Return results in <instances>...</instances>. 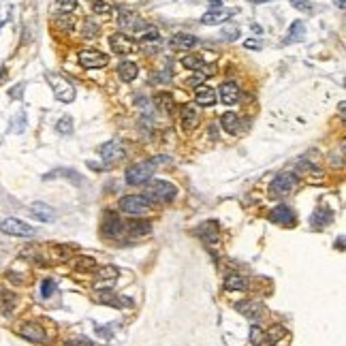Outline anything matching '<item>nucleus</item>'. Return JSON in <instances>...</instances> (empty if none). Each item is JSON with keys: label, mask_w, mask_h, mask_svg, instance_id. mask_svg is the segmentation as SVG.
I'll return each mask as SVG.
<instances>
[{"label": "nucleus", "mask_w": 346, "mask_h": 346, "mask_svg": "<svg viewBox=\"0 0 346 346\" xmlns=\"http://www.w3.org/2000/svg\"><path fill=\"white\" fill-rule=\"evenodd\" d=\"M154 101H156V105L160 107V109L163 111H167V113H171L173 111V97H171V94H167V92H158L156 94V97H154Z\"/></svg>", "instance_id": "30"}, {"label": "nucleus", "mask_w": 346, "mask_h": 346, "mask_svg": "<svg viewBox=\"0 0 346 346\" xmlns=\"http://www.w3.org/2000/svg\"><path fill=\"white\" fill-rule=\"evenodd\" d=\"M99 154H101V158L107 163V165H111V163H118V160H122L126 156V150L120 141H107L103 143V146L99 148Z\"/></svg>", "instance_id": "8"}, {"label": "nucleus", "mask_w": 346, "mask_h": 346, "mask_svg": "<svg viewBox=\"0 0 346 346\" xmlns=\"http://www.w3.org/2000/svg\"><path fill=\"white\" fill-rule=\"evenodd\" d=\"M220 120H222V128L226 130V133H237V130H240V116H237V113H233V111H226L222 118H220Z\"/></svg>", "instance_id": "25"}, {"label": "nucleus", "mask_w": 346, "mask_h": 346, "mask_svg": "<svg viewBox=\"0 0 346 346\" xmlns=\"http://www.w3.org/2000/svg\"><path fill=\"white\" fill-rule=\"evenodd\" d=\"M244 45L248 47V50H259V47H261V43H259V41H255V39H248Z\"/></svg>", "instance_id": "47"}, {"label": "nucleus", "mask_w": 346, "mask_h": 346, "mask_svg": "<svg viewBox=\"0 0 346 346\" xmlns=\"http://www.w3.org/2000/svg\"><path fill=\"white\" fill-rule=\"evenodd\" d=\"M207 3H210L212 7H220V5H222V0H207Z\"/></svg>", "instance_id": "48"}, {"label": "nucleus", "mask_w": 346, "mask_h": 346, "mask_svg": "<svg viewBox=\"0 0 346 346\" xmlns=\"http://www.w3.org/2000/svg\"><path fill=\"white\" fill-rule=\"evenodd\" d=\"M13 306H15V295L9 291H3V310L9 314L11 310H13Z\"/></svg>", "instance_id": "37"}, {"label": "nucleus", "mask_w": 346, "mask_h": 346, "mask_svg": "<svg viewBox=\"0 0 346 346\" xmlns=\"http://www.w3.org/2000/svg\"><path fill=\"white\" fill-rule=\"evenodd\" d=\"M154 163L152 160H146V163H135V165H130L128 169H126V182L128 184H133V186H139V184H146L152 173H154Z\"/></svg>", "instance_id": "3"}, {"label": "nucleus", "mask_w": 346, "mask_h": 346, "mask_svg": "<svg viewBox=\"0 0 346 346\" xmlns=\"http://www.w3.org/2000/svg\"><path fill=\"white\" fill-rule=\"evenodd\" d=\"M304 34H306V24L302 19H297L291 30H289V39H286V43H297V41H302L304 39Z\"/></svg>", "instance_id": "27"}, {"label": "nucleus", "mask_w": 346, "mask_h": 346, "mask_svg": "<svg viewBox=\"0 0 346 346\" xmlns=\"http://www.w3.org/2000/svg\"><path fill=\"white\" fill-rule=\"evenodd\" d=\"M233 11H226V9H216V11H210V13L203 15V21L205 26H216V24H222L226 17H231Z\"/></svg>", "instance_id": "20"}, {"label": "nucleus", "mask_w": 346, "mask_h": 346, "mask_svg": "<svg viewBox=\"0 0 346 346\" xmlns=\"http://www.w3.org/2000/svg\"><path fill=\"white\" fill-rule=\"evenodd\" d=\"M152 207V201L148 197H141V195H126L120 199V210L130 214V216H141Z\"/></svg>", "instance_id": "4"}, {"label": "nucleus", "mask_w": 346, "mask_h": 346, "mask_svg": "<svg viewBox=\"0 0 346 346\" xmlns=\"http://www.w3.org/2000/svg\"><path fill=\"white\" fill-rule=\"evenodd\" d=\"M180 122L186 130H193L199 124V109L195 105H184L180 111Z\"/></svg>", "instance_id": "15"}, {"label": "nucleus", "mask_w": 346, "mask_h": 346, "mask_svg": "<svg viewBox=\"0 0 346 346\" xmlns=\"http://www.w3.org/2000/svg\"><path fill=\"white\" fill-rule=\"evenodd\" d=\"M182 66H186V68H193V71H199L201 66H203V58H201L199 54H193V56H184V58H182Z\"/></svg>", "instance_id": "32"}, {"label": "nucleus", "mask_w": 346, "mask_h": 346, "mask_svg": "<svg viewBox=\"0 0 346 346\" xmlns=\"http://www.w3.org/2000/svg\"><path fill=\"white\" fill-rule=\"evenodd\" d=\"M175 195H177L175 186L165 180H156L148 186V199L156 201V203H169V201L175 199Z\"/></svg>", "instance_id": "2"}, {"label": "nucleus", "mask_w": 346, "mask_h": 346, "mask_svg": "<svg viewBox=\"0 0 346 346\" xmlns=\"http://www.w3.org/2000/svg\"><path fill=\"white\" fill-rule=\"evenodd\" d=\"M116 276H118V269L111 267V265L99 269V278H101V280H116Z\"/></svg>", "instance_id": "39"}, {"label": "nucleus", "mask_w": 346, "mask_h": 346, "mask_svg": "<svg viewBox=\"0 0 346 346\" xmlns=\"http://www.w3.org/2000/svg\"><path fill=\"white\" fill-rule=\"evenodd\" d=\"M269 220L273 224H284V226H293L295 224V212L289 207V205H276L271 212H269Z\"/></svg>", "instance_id": "10"}, {"label": "nucleus", "mask_w": 346, "mask_h": 346, "mask_svg": "<svg viewBox=\"0 0 346 346\" xmlns=\"http://www.w3.org/2000/svg\"><path fill=\"white\" fill-rule=\"evenodd\" d=\"M137 73H139L137 64L130 62V60H126V62H122L120 66H118V77H120L122 81H133L137 77Z\"/></svg>", "instance_id": "23"}, {"label": "nucleus", "mask_w": 346, "mask_h": 346, "mask_svg": "<svg viewBox=\"0 0 346 346\" xmlns=\"http://www.w3.org/2000/svg\"><path fill=\"white\" fill-rule=\"evenodd\" d=\"M118 24H120V28L122 30H139V28H146V24H143L137 15H133V13H122L120 15V19H118Z\"/></svg>", "instance_id": "21"}, {"label": "nucleus", "mask_w": 346, "mask_h": 346, "mask_svg": "<svg viewBox=\"0 0 346 346\" xmlns=\"http://www.w3.org/2000/svg\"><path fill=\"white\" fill-rule=\"evenodd\" d=\"M47 81H50V86L56 94V99L58 101H62V103H71L75 99V88L71 86V81L62 75H58V73H47Z\"/></svg>", "instance_id": "1"}, {"label": "nucleus", "mask_w": 346, "mask_h": 346, "mask_svg": "<svg viewBox=\"0 0 346 346\" xmlns=\"http://www.w3.org/2000/svg\"><path fill=\"white\" fill-rule=\"evenodd\" d=\"M171 45H173V50H193V47L197 45V37H193V34H175V37L171 39Z\"/></svg>", "instance_id": "22"}, {"label": "nucleus", "mask_w": 346, "mask_h": 346, "mask_svg": "<svg viewBox=\"0 0 346 346\" xmlns=\"http://www.w3.org/2000/svg\"><path fill=\"white\" fill-rule=\"evenodd\" d=\"M66 346H92V342L88 338H75V340H68Z\"/></svg>", "instance_id": "46"}, {"label": "nucleus", "mask_w": 346, "mask_h": 346, "mask_svg": "<svg viewBox=\"0 0 346 346\" xmlns=\"http://www.w3.org/2000/svg\"><path fill=\"white\" fill-rule=\"evenodd\" d=\"M109 45H111L113 54H118V56H128V54H135V50H137L135 41L130 39V37H126L124 32H113L111 37H109Z\"/></svg>", "instance_id": "7"}, {"label": "nucleus", "mask_w": 346, "mask_h": 346, "mask_svg": "<svg viewBox=\"0 0 346 346\" xmlns=\"http://www.w3.org/2000/svg\"><path fill=\"white\" fill-rule=\"evenodd\" d=\"M338 248L344 250V237H340V240H338Z\"/></svg>", "instance_id": "49"}, {"label": "nucleus", "mask_w": 346, "mask_h": 346, "mask_svg": "<svg viewBox=\"0 0 346 346\" xmlns=\"http://www.w3.org/2000/svg\"><path fill=\"white\" fill-rule=\"evenodd\" d=\"M240 97H242V92H240V86H237L235 81H224L220 86V99H222L224 105H237Z\"/></svg>", "instance_id": "13"}, {"label": "nucleus", "mask_w": 346, "mask_h": 346, "mask_svg": "<svg viewBox=\"0 0 346 346\" xmlns=\"http://www.w3.org/2000/svg\"><path fill=\"white\" fill-rule=\"evenodd\" d=\"M19 336L24 338V340H30V342H34V344H41V342H45V329L39 325V323H24V325H19Z\"/></svg>", "instance_id": "11"}, {"label": "nucleus", "mask_w": 346, "mask_h": 346, "mask_svg": "<svg viewBox=\"0 0 346 346\" xmlns=\"http://www.w3.org/2000/svg\"><path fill=\"white\" fill-rule=\"evenodd\" d=\"M195 233H197L203 242H207V244H216V242H218V224H216V222H205L203 226H199Z\"/></svg>", "instance_id": "16"}, {"label": "nucleus", "mask_w": 346, "mask_h": 346, "mask_svg": "<svg viewBox=\"0 0 346 346\" xmlns=\"http://www.w3.org/2000/svg\"><path fill=\"white\" fill-rule=\"evenodd\" d=\"M97 32H99V26L92 19H88L86 21V28H83V37H86V39H94V37H97Z\"/></svg>", "instance_id": "41"}, {"label": "nucleus", "mask_w": 346, "mask_h": 346, "mask_svg": "<svg viewBox=\"0 0 346 346\" xmlns=\"http://www.w3.org/2000/svg\"><path fill=\"white\" fill-rule=\"evenodd\" d=\"M250 342H252L255 346H263V329H261L259 325L250 327Z\"/></svg>", "instance_id": "36"}, {"label": "nucleus", "mask_w": 346, "mask_h": 346, "mask_svg": "<svg viewBox=\"0 0 346 346\" xmlns=\"http://www.w3.org/2000/svg\"><path fill=\"white\" fill-rule=\"evenodd\" d=\"M30 212H32V216L37 220H41V222H52L56 218V212L50 205H45V203H32Z\"/></svg>", "instance_id": "17"}, {"label": "nucleus", "mask_w": 346, "mask_h": 346, "mask_svg": "<svg viewBox=\"0 0 346 346\" xmlns=\"http://www.w3.org/2000/svg\"><path fill=\"white\" fill-rule=\"evenodd\" d=\"M222 34H224L226 39L233 41V39H237V34H240V28H237V26H224V32H222Z\"/></svg>", "instance_id": "45"}, {"label": "nucleus", "mask_w": 346, "mask_h": 346, "mask_svg": "<svg viewBox=\"0 0 346 346\" xmlns=\"http://www.w3.org/2000/svg\"><path fill=\"white\" fill-rule=\"evenodd\" d=\"M52 177H66V180L75 182V184H79V182H81L79 173H77V171H73V169H56V171H52V173H47V175H45V180H52Z\"/></svg>", "instance_id": "28"}, {"label": "nucleus", "mask_w": 346, "mask_h": 346, "mask_svg": "<svg viewBox=\"0 0 346 346\" xmlns=\"http://www.w3.org/2000/svg\"><path fill=\"white\" fill-rule=\"evenodd\" d=\"M0 231L7 233V235H15V237H32L34 235V229L30 224L21 222L17 218H7L0 222Z\"/></svg>", "instance_id": "6"}, {"label": "nucleus", "mask_w": 346, "mask_h": 346, "mask_svg": "<svg viewBox=\"0 0 346 346\" xmlns=\"http://www.w3.org/2000/svg\"><path fill=\"white\" fill-rule=\"evenodd\" d=\"M282 338H284V327L282 325H273L267 331H263V344H267V346L278 344Z\"/></svg>", "instance_id": "24"}, {"label": "nucleus", "mask_w": 346, "mask_h": 346, "mask_svg": "<svg viewBox=\"0 0 346 346\" xmlns=\"http://www.w3.org/2000/svg\"><path fill=\"white\" fill-rule=\"evenodd\" d=\"M122 220L118 218V214L113 212H105V216H103V235L105 237H118L122 233Z\"/></svg>", "instance_id": "12"}, {"label": "nucleus", "mask_w": 346, "mask_h": 346, "mask_svg": "<svg viewBox=\"0 0 346 346\" xmlns=\"http://www.w3.org/2000/svg\"><path fill=\"white\" fill-rule=\"evenodd\" d=\"M235 308L240 310L244 316H250L252 320H259L265 314V306L259 304V302H240V304H235Z\"/></svg>", "instance_id": "14"}, {"label": "nucleus", "mask_w": 346, "mask_h": 346, "mask_svg": "<svg viewBox=\"0 0 346 346\" xmlns=\"http://www.w3.org/2000/svg\"><path fill=\"white\" fill-rule=\"evenodd\" d=\"M79 64L83 68H101L109 64V58L103 52H94V50H86L79 54Z\"/></svg>", "instance_id": "9"}, {"label": "nucleus", "mask_w": 346, "mask_h": 346, "mask_svg": "<svg viewBox=\"0 0 346 346\" xmlns=\"http://www.w3.org/2000/svg\"><path fill=\"white\" fill-rule=\"evenodd\" d=\"M158 39H160V32H158V28H154V26H146L139 32V41L141 43H154Z\"/></svg>", "instance_id": "31"}, {"label": "nucleus", "mask_w": 346, "mask_h": 346, "mask_svg": "<svg viewBox=\"0 0 346 346\" xmlns=\"http://www.w3.org/2000/svg\"><path fill=\"white\" fill-rule=\"evenodd\" d=\"M128 233L130 235H146L150 233V222H143V220H135L128 224Z\"/></svg>", "instance_id": "33"}, {"label": "nucleus", "mask_w": 346, "mask_h": 346, "mask_svg": "<svg viewBox=\"0 0 346 346\" xmlns=\"http://www.w3.org/2000/svg\"><path fill=\"white\" fill-rule=\"evenodd\" d=\"M250 3H255V5H261V3H269V0H250Z\"/></svg>", "instance_id": "50"}, {"label": "nucleus", "mask_w": 346, "mask_h": 346, "mask_svg": "<svg viewBox=\"0 0 346 346\" xmlns=\"http://www.w3.org/2000/svg\"><path fill=\"white\" fill-rule=\"evenodd\" d=\"M291 3H293L295 9L304 11V13H312V11H314V7L310 5V0H291Z\"/></svg>", "instance_id": "42"}, {"label": "nucleus", "mask_w": 346, "mask_h": 346, "mask_svg": "<svg viewBox=\"0 0 346 346\" xmlns=\"http://www.w3.org/2000/svg\"><path fill=\"white\" fill-rule=\"evenodd\" d=\"M216 103V90L210 86H199L197 88V105L201 107H212Z\"/></svg>", "instance_id": "18"}, {"label": "nucleus", "mask_w": 346, "mask_h": 346, "mask_svg": "<svg viewBox=\"0 0 346 346\" xmlns=\"http://www.w3.org/2000/svg\"><path fill=\"white\" fill-rule=\"evenodd\" d=\"M297 182H299V177L295 173H280L273 177V182L269 184V190L273 197H284V195H291L297 188Z\"/></svg>", "instance_id": "5"}, {"label": "nucleus", "mask_w": 346, "mask_h": 346, "mask_svg": "<svg viewBox=\"0 0 346 346\" xmlns=\"http://www.w3.org/2000/svg\"><path fill=\"white\" fill-rule=\"evenodd\" d=\"M92 9L97 11V13H109V11H111V5H109V3H105V0H94V3H92Z\"/></svg>", "instance_id": "44"}, {"label": "nucleus", "mask_w": 346, "mask_h": 346, "mask_svg": "<svg viewBox=\"0 0 346 346\" xmlns=\"http://www.w3.org/2000/svg\"><path fill=\"white\" fill-rule=\"evenodd\" d=\"M207 75H210V73H195L193 77H190V79L186 81V86H190V88H197V86H203V81L207 79Z\"/></svg>", "instance_id": "40"}, {"label": "nucleus", "mask_w": 346, "mask_h": 346, "mask_svg": "<svg viewBox=\"0 0 346 346\" xmlns=\"http://www.w3.org/2000/svg\"><path fill=\"white\" fill-rule=\"evenodd\" d=\"M75 265H77L79 271H92V269H97V261L90 259V257H79Z\"/></svg>", "instance_id": "35"}, {"label": "nucleus", "mask_w": 346, "mask_h": 346, "mask_svg": "<svg viewBox=\"0 0 346 346\" xmlns=\"http://www.w3.org/2000/svg\"><path fill=\"white\" fill-rule=\"evenodd\" d=\"M54 291H56V282H54V280H43V284H41V295H43V297H50V295H54Z\"/></svg>", "instance_id": "43"}, {"label": "nucleus", "mask_w": 346, "mask_h": 346, "mask_svg": "<svg viewBox=\"0 0 346 346\" xmlns=\"http://www.w3.org/2000/svg\"><path fill=\"white\" fill-rule=\"evenodd\" d=\"M56 7H58V11H62V13H71V11L77 9V0H58Z\"/></svg>", "instance_id": "38"}, {"label": "nucleus", "mask_w": 346, "mask_h": 346, "mask_svg": "<svg viewBox=\"0 0 346 346\" xmlns=\"http://www.w3.org/2000/svg\"><path fill=\"white\" fill-rule=\"evenodd\" d=\"M99 302H103V304H107V306H116V308L130 306V299L116 295V293H111V291H99Z\"/></svg>", "instance_id": "19"}, {"label": "nucleus", "mask_w": 346, "mask_h": 346, "mask_svg": "<svg viewBox=\"0 0 346 346\" xmlns=\"http://www.w3.org/2000/svg\"><path fill=\"white\" fill-rule=\"evenodd\" d=\"M224 289L226 291H244L246 280L242 276H237V273H231V276H226V280H224Z\"/></svg>", "instance_id": "29"}, {"label": "nucleus", "mask_w": 346, "mask_h": 346, "mask_svg": "<svg viewBox=\"0 0 346 346\" xmlns=\"http://www.w3.org/2000/svg\"><path fill=\"white\" fill-rule=\"evenodd\" d=\"M56 130H58V133H62V135L73 133V120H71L68 116L60 118V120H58V124H56Z\"/></svg>", "instance_id": "34"}, {"label": "nucleus", "mask_w": 346, "mask_h": 346, "mask_svg": "<svg viewBox=\"0 0 346 346\" xmlns=\"http://www.w3.org/2000/svg\"><path fill=\"white\" fill-rule=\"evenodd\" d=\"M333 218V214L325 207H318L314 214H312V226H327Z\"/></svg>", "instance_id": "26"}]
</instances>
